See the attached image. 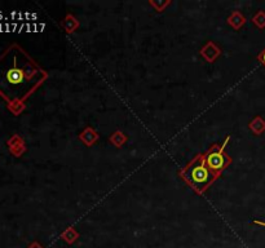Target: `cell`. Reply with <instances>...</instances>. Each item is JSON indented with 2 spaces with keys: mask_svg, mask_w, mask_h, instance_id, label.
<instances>
[{
  "mask_svg": "<svg viewBox=\"0 0 265 248\" xmlns=\"http://www.w3.org/2000/svg\"><path fill=\"white\" fill-rule=\"evenodd\" d=\"M47 79L48 73L16 43L0 55V97L14 115H20L25 101Z\"/></svg>",
  "mask_w": 265,
  "mask_h": 248,
  "instance_id": "6da1fadb",
  "label": "cell"
},
{
  "mask_svg": "<svg viewBox=\"0 0 265 248\" xmlns=\"http://www.w3.org/2000/svg\"><path fill=\"white\" fill-rule=\"evenodd\" d=\"M178 176L198 195H203L208 190L209 186L219 178V176L215 175L206 165L203 154H197L188 165L178 171Z\"/></svg>",
  "mask_w": 265,
  "mask_h": 248,
  "instance_id": "7a4b0ae2",
  "label": "cell"
},
{
  "mask_svg": "<svg viewBox=\"0 0 265 248\" xmlns=\"http://www.w3.org/2000/svg\"><path fill=\"white\" fill-rule=\"evenodd\" d=\"M229 141H231V136H227L223 142L213 143L212 146L203 154V159H205L206 165L219 177L232 163V158L227 153V146Z\"/></svg>",
  "mask_w": 265,
  "mask_h": 248,
  "instance_id": "3957f363",
  "label": "cell"
},
{
  "mask_svg": "<svg viewBox=\"0 0 265 248\" xmlns=\"http://www.w3.org/2000/svg\"><path fill=\"white\" fill-rule=\"evenodd\" d=\"M8 149L13 154L14 157H21V154L25 151V145L22 142V140L18 136L11 137L7 142Z\"/></svg>",
  "mask_w": 265,
  "mask_h": 248,
  "instance_id": "277c9868",
  "label": "cell"
},
{
  "mask_svg": "<svg viewBox=\"0 0 265 248\" xmlns=\"http://www.w3.org/2000/svg\"><path fill=\"white\" fill-rule=\"evenodd\" d=\"M252 22H254L258 28H265V13L264 12H259V13L255 14V17L252 18Z\"/></svg>",
  "mask_w": 265,
  "mask_h": 248,
  "instance_id": "5b68a950",
  "label": "cell"
},
{
  "mask_svg": "<svg viewBox=\"0 0 265 248\" xmlns=\"http://www.w3.org/2000/svg\"><path fill=\"white\" fill-rule=\"evenodd\" d=\"M258 59H259V62L262 63L263 66L265 67V48L263 49L262 52H260V53H259V55H258Z\"/></svg>",
  "mask_w": 265,
  "mask_h": 248,
  "instance_id": "8992f818",
  "label": "cell"
},
{
  "mask_svg": "<svg viewBox=\"0 0 265 248\" xmlns=\"http://www.w3.org/2000/svg\"><path fill=\"white\" fill-rule=\"evenodd\" d=\"M28 248H44V247H43V246L40 245V243H39V242H32L31 245L29 246Z\"/></svg>",
  "mask_w": 265,
  "mask_h": 248,
  "instance_id": "52a82bcc",
  "label": "cell"
},
{
  "mask_svg": "<svg viewBox=\"0 0 265 248\" xmlns=\"http://www.w3.org/2000/svg\"><path fill=\"white\" fill-rule=\"evenodd\" d=\"M254 224H255V225H260V226H264V227H265V222H264V221L254 220Z\"/></svg>",
  "mask_w": 265,
  "mask_h": 248,
  "instance_id": "ba28073f",
  "label": "cell"
}]
</instances>
